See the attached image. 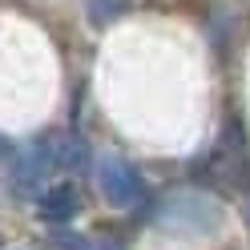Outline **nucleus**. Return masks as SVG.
I'll list each match as a JSON object with an SVG mask.
<instances>
[{
    "mask_svg": "<svg viewBox=\"0 0 250 250\" xmlns=\"http://www.w3.org/2000/svg\"><path fill=\"white\" fill-rule=\"evenodd\" d=\"M222 222V206L206 194H169L158 210V226L166 230H182V234H202V230H214Z\"/></svg>",
    "mask_w": 250,
    "mask_h": 250,
    "instance_id": "1",
    "label": "nucleus"
},
{
    "mask_svg": "<svg viewBox=\"0 0 250 250\" xmlns=\"http://www.w3.org/2000/svg\"><path fill=\"white\" fill-rule=\"evenodd\" d=\"M97 186H101L105 202L117 206V210H133V206L146 202V178L125 158H117V153H109V158L97 162Z\"/></svg>",
    "mask_w": 250,
    "mask_h": 250,
    "instance_id": "2",
    "label": "nucleus"
},
{
    "mask_svg": "<svg viewBox=\"0 0 250 250\" xmlns=\"http://www.w3.org/2000/svg\"><path fill=\"white\" fill-rule=\"evenodd\" d=\"M53 169H57V149H53L49 137H41V142H33L17 162H12V194L33 198L37 190H44V182H49Z\"/></svg>",
    "mask_w": 250,
    "mask_h": 250,
    "instance_id": "3",
    "label": "nucleus"
},
{
    "mask_svg": "<svg viewBox=\"0 0 250 250\" xmlns=\"http://www.w3.org/2000/svg\"><path fill=\"white\" fill-rule=\"evenodd\" d=\"M77 210H81V194H77L73 182H57V186H49V190L37 198V214H41L49 226H65V222H73Z\"/></svg>",
    "mask_w": 250,
    "mask_h": 250,
    "instance_id": "4",
    "label": "nucleus"
},
{
    "mask_svg": "<svg viewBox=\"0 0 250 250\" xmlns=\"http://www.w3.org/2000/svg\"><path fill=\"white\" fill-rule=\"evenodd\" d=\"M125 8H129V0H89L85 12H89V24L93 28H105V24H113Z\"/></svg>",
    "mask_w": 250,
    "mask_h": 250,
    "instance_id": "5",
    "label": "nucleus"
},
{
    "mask_svg": "<svg viewBox=\"0 0 250 250\" xmlns=\"http://www.w3.org/2000/svg\"><path fill=\"white\" fill-rule=\"evenodd\" d=\"M53 246L57 250H101V242H93L89 234H73V230H57Z\"/></svg>",
    "mask_w": 250,
    "mask_h": 250,
    "instance_id": "6",
    "label": "nucleus"
},
{
    "mask_svg": "<svg viewBox=\"0 0 250 250\" xmlns=\"http://www.w3.org/2000/svg\"><path fill=\"white\" fill-rule=\"evenodd\" d=\"M8 153H12V142H8V137H4V133H0V162H4V158H8Z\"/></svg>",
    "mask_w": 250,
    "mask_h": 250,
    "instance_id": "7",
    "label": "nucleus"
},
{
    "mask_svg": "<svg viewBox=\"0 0 250 250\" xmlns=\"http://www.w3.org/2000/svg\"><path fill=\"white\" fill-rule=\"evenodd\" d=\"M0 250H4V238H0Z\"/></svg>",
    "mask_w": 250,
    "mask_h": 250,
    "instance_id": "8",
    "label": "nucleus"
}]
</instances>
